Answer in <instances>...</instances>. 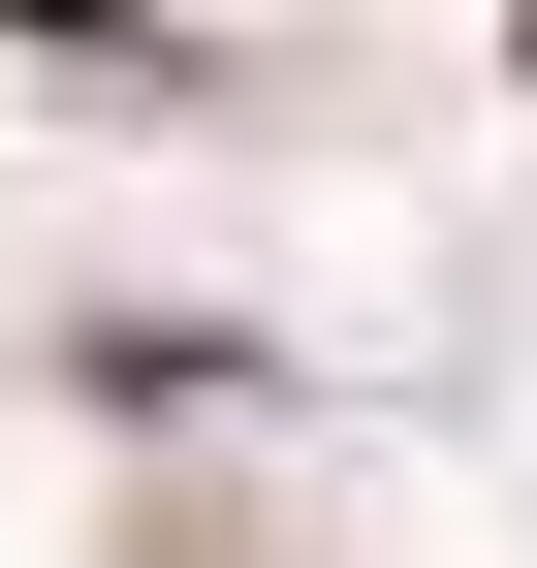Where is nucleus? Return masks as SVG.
Here are the masks:
<instances>
[{
	"label": "nucleus",
	"mask_w": 537,
	"mask_h": 568,
	"mask_svg": "<svg viewBox=\"0 0 537 568\" xmlns=\"http://www.w3.org/2000/svg\"><path fill=\"white\" fill-rule=\"evenodd\" d=\"M0 32H63V63H159V0H0Z\"/></svg>",
	"instance_id": "nucleus-1"
}]
</instances>
